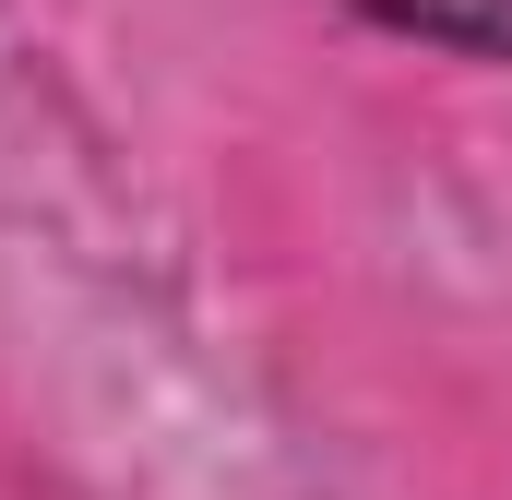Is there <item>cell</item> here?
Returning <instances> with one entry per match:
<instances>
[{
    "label": "cell",
    "instance_id": "6da1fadb",
    "mask_svg": "<svg viewBox=\"0 0 512 500\" xmlns=\"http://www.w3.org/2000/svg\"><path fill=\"white\" fill-rule=\"evenodd\" d=\"M405 36H441V48H477V60H512V0H358Z\"/></svg>",
    "mask_w": 512,
    "mask_h": 500
}]
</instances>
